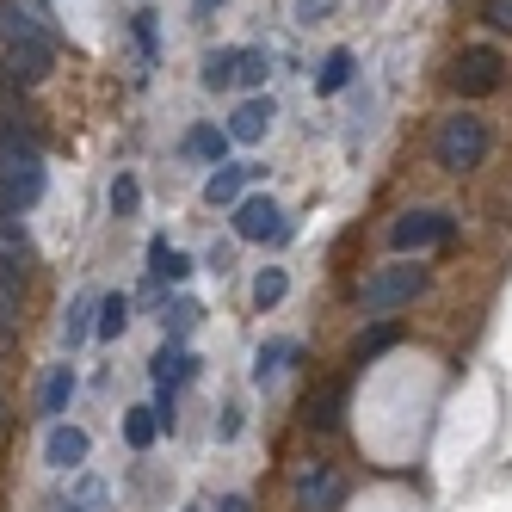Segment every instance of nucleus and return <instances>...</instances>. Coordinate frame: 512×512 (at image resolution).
Segmentation results:
<instances>
[{"label": "nucleus", "instance_id": "30", "mask_svg": "<svg viewBox=\"0 0 512 512\" xmlns=\"http://www.w3.org/2000/svg\"><path fill=\"white\" fill-rule=\"evenodd\" d=\"M334 13V0H297V25H321Z\"/></svg>", "mask_w": 512, "mask_h": 512}, {"label": "nucleus", "instance_id": "7", "mask_svg": "<svg viewBox=\"0 0 512 512\" xmlns=\"http://www.w3.org/2000/svg\"><path fill=\"white\" fill-rule=\"evenodd\" d=\"M235 235L241 241H284L290 223H284V210L272 198H241L235 204Z\"/></svg>", "mask_w": 512, "mask_h": 512}, {"label": "nucleus", "instance_id": "15", "mask_svg": "<svg viewBox=\"0 0 512 512\" xmlns=\"http://www.w3.org/2000/svg\"><path fill=\"white\" fill-rule=\"evenodd\" d=\"M124 327H130V297H124V290H112V297H99V315H93V334H99V340H118Z\"/></svg>", "mask_w": 512, "mask_h": 512}, {"label": "nucleus", "instance_id": "34", "mask_svg": "<svg viewBox=\"0 0 512 512\" xmlns=\"http://www.w3.org/2000/svg\"><path fill=\"white\" fill-rule=\"evenodd\" d=\"M0 426H7V401H0Z\"/></svg>", "mask_w": 512, "mask_h": 512}, {"label": "nucleus", "instance_id": "27", "mask_svg": "<svg viewBox=\"0 0 512 512\" xmlns=\"http://www.w3.org/2000/svg\"><path fill=\"white\" fill-rule=\"evenodd\" d=\"M266 68H272V56H266V50H241L235 81H241V87H260V81H266Z\"/></svg>", "mask_w": 512, "mask_h": 512}, {"label": "nucleus", "instance_id": "12", "mask_svg": "<svg viewBox=\"0 0 512 512\" xmlns=\"http://www.w3.org/2000/svg\"><path fill=\"white\" fill-rule=\"evenodd\" d=\"M253 173H260V167H247V161L229 167V161H223V167L204 179V204H241V192H247V179H253Z\"/></svg>", "mask_w": 512, "mask_h": 512}, {"label": "nucleus", "instance_id": "29", "mask_svg": "<svg viewBox=\"0 0 512 512\" xmlns=\"http://www.w3.org/2000/svg\"><path fill=\"white\" fill-rule=\"evenodd\" d=\"M482 25H494V31H512V0H482Z\"/></svg>", "mask_w": 512, "mask_h": 512}, {"label": "nucleus", "instance_id": "35", "mask_svg": "<svg viewBox=\"0 0 512 512\" xmlns=\"http://www.w3.org/2000/svg\"><path fill=\"white\" fill-rule=\"evenodd\" d=\"M68 512H75V506H68Z\"/></svg>", "mask_w": 512, "mask_h": 512}, {"label": "nucleus", "instance_id": "6", "mask_svg": "<svg viewBox=\"0 0 512 512\" xmlns=\"http://www.w3.org/2000/svg\"><path fill=\"white\" fill-rule=\"evenodd\" d=\"M438 241H451V216L445 210H408V216L389 223V247L395 253H426Z\"/></svg>", "mask_w": 512, "mask_h": 512}, {"label": "nucleus", "instance_id": "31", "mask_svg": "<svg viewBox=\"0 0 512 512\" xmlns=\"http://www.w3.org/2000/svg\"><path fill=\"white\" fill-rule=\"evenodd\" d=\"M19 99V75L7 68V56H0V105H13Z\"/></svg>", "mask_w": 512, "mask_h": 512}, {"label": "nucleus", "instance_id": "18", "mask_svg": "<svg viewBox=\"0 0 512 512\" xmlns=\"http://www.w3.org/2000/svg\"><path fill=\"white\" fill-rule=\"evenodd\" d=\"M149 272L179 284V278H192V260H186L179 247H167V235H155V241H149Z\"/></svg>", "mask_w": 512, "mask_h": 512}, {"label": "nucleus", "instance_id": "28", "mask_svg": "<svg viewBox=\"0 0 512 512\" xmlns=\"http://www.w3.org/2000/svg\"><path fill=\"white\" fill-rule=\"evenodd\" d=\"M161 321H167V334H173V340H179V334H192V321H198V303H192V297H179V303H173Z\"/></svg>", "mask_w": 512, "mask_h": 512}, {"label": "nucleus", "instance_id": "1", "mask_svg": "<svg viewBox=\"0 0 512 512\" xmlns=\"http://www.w3.org/2000/svg\"><path fill=\"white\" fill-rule=\"evenodd\" d=\"M0 56L19 75V87L50 81L56 68V25L44 0H0Z\"/></svg>", "mask_w": 512, "mask_h": 512}, {"label": "nucleus", "instance_id": "21", "mask_svg": "<svg viewBox=\"0 0 512 512\" xmlns=\"http://www.w3.org/2000/svg\"><path fill=\"white\" fill-rule=\"evenodd\" d=\"M93 315H99L93 297H75V303H68V315H62V346H81V340L93 334Z\"/></svg>", "mask_w": 512, "mask_h": 512}, {"label": "nucleus", "instance_id": "8", "mask_svg": "<svg viewBox=\"0 0 512 512\" xmlns=\"http://www.w3.org/2000/svg\"><path fill=\"white\" fill-rule=\"evenodd\" d=\"M25 278H31V241L19 223H0V290L25 297Z\"/></svg>", "mask_w": 512, "mask_h": 512}, {"label": "nucleus", "instance_id": "33", "mask_svg": "<svg viewBox=\"0 0 512 512\" xmlns=\"http://www.w3.org/2000/svg\"><path fill=\"white\" fill-rule=\"evenodd\" d=\"M216 512H253V506H247V494H223V500H216Z\"/></svg>", "mask_w": 512, "mask_h": 512}, {"label": "nucleus", "instance_id": "9", "mask_svg": "<svg viewBox=\"0 0 512 512\" xmlns=\"http://www.w3.org/2000/svg\"><path fill=\"white\" fill-rule=\"evenodd\" d=\"M87 451H93V445H87V432H81V426H68V420H56V426L44 432V463H50V469H81Z\"/></svg>", "mask_w": 512, "mask_h": 512}, {"label": "nucleus", "instance_id": "24", "mask_svg": "<svg viewBox=\"0 0 512 512\" xmlns=\"http://www.w3.org/2000/svg\"><path fill=\"white\" fill-rule=\"evenodd\" d=\"M186 149L223 167V155H229V130H210V124H204V130H192V136H186Z\"/></svg>", "mask_w": 512, "mask_h": 512}, {"label": "nucleus", "instance_id": "20", "mask_svg": "<svg viewBox=\"0 0 512 512\" xmlns=\"http://www.w3.org/2000/svg\"><path fill=\"white\" fill-rule=\"evenodd\" d=\"M235 68H241V50H210L204 68H198V81L210 93H223V87H235Z\"/></svg>", "mask_w": 512, "mask_h": 512}, {"label": "nucleus", "instance_id": "26", "mask_svg": "<svg viewBox=\"0 0 512 512\" xmlns=\"http://www.w3.org/2000/svg\"><path fill=\"white\" fill-rule=\"evenodd\" d=\"M142 210V186H136V173H118L112 179V216H136Z\"/></svg>", "mask_w": 512, "mask_h": 512}, {"label": "nucleus", "instance_id": "14", "mask_svg": "<svg viewBox=\"0 0 512 512\" xmlns=\"http://www.w3.org/2000/svg\"><path fill=\"white\" fill-rule=\"evenodd\" d=\"M155 438H161V408H155V401H142V408L124 414V445L130 451H149Z\"/></svg>", "mask_w": 512, "mask_h": 512}, {"label": "nucleus", "instance_id": "25", "mask_svg": "<svg viewBox=\"0 0 512 512\" xmlns=\"http://www.w3.org/2000/svg\"><path fill=\"white\" fill-rule=\"evenodd\" d=\"M19 303H25V297L0 290V352H13V346H19V321H25V315H19Z\"/></svg>", "mask_w": 512, "mask_h": 512}, {"label": "nucleus", "instance_id": "19", "mask_svg": "<svg viewBox=\"0 0 512 512\" xmlns=\"http://www.w3.org/2000/svg\"><path fill=\"white\" fill-rule=\"evenodd\" d=\"M389 346H401V321L395 315H383L377 327H371V334H358V346H352V358L364 364V358H383Z\"/></svg>", "mask_w": 512, "mask_h": 512}, {"label": "nucleus", "instance_id": "32", "mask_svg": "<svg viewBox=\"0 0 512 512\" xmlns=\"http://www.w3.org/2000/svg\"><path fill=\"white\" fill-rule=\"evenodd\" d=\"M216 438H241V408H223V426H216Z\"/></svg>", "mask_w": 512, "mask_h": 512}, {"label": "nucleus", "instance_id": "13", "mask_svg": "<svg viewBox=\"0 0 512 512\" xmlns=\"http://www.w3.org/2000/svg\"><path fill=\"white\" fill-rule=\"evenodd\" d=\"M68 401H75V364H56V371L44 377V389H38V408L50 414V426L68 414Z\"/></svg>", "mask_w": 512, "mask_h": 512}, {"label": "nucleus", "instance_id": "17", "mask_svg": "<svg viewBox=\"0 0 512 512\" xmlns=\"http://www.w3.org/2000/svg\"><path fill=\"white\" fill-rule=\"evenodd\" d=\"M290 358H297V340H266L260 358H253V383L266 389L272 377H284V364H290Z\"/></svg>", "mask_w": 512, "mask_h": 512}, {"label": "nucleus", "instance_id": "10", "mask_svg": "<svg viewBox=\"0 0 512 512\" xmlns=\"http://www.w3.org/2000/svg\"><path fill=\"white\" fill-rule=\"evenodd\" d=\"M340 500V475H334V463H309L303 475H297V512H327Z\"/></svg>", "mask_w": 512, "mask_h": 512}, {"label": "nucleus", "instance_id": "4", "mask_svg": "<svg viewBox=\"0 0 512 512\" xmlns=\"http://www.w3.org/2000/svg\"><path fill=\"white\" fill-rule=\"evenodd\" d=\"M426 290V266H383V272H371L364 278V309L371 315H395V309H408L414 297Z\"/></svg>", "mask_w": 512, "mask_h": 512}, {"label": "nucleus", "instance_id": "23", "mask_svg": "<svg viewBox=\"0 0 512 512\" xmlns=\"http://www.w3.org/2000/svg\"><path fill=\"white\" fill-rule=\"evenodd\" d=\"M284 290H290L284 266H266L260 278H253V309H260V315H266V309H278V303H284Z\"/></svg>", "mask_w": 512, "mask_h": 512}, {"label": "nucleus", "instance_id": "3", "mask_svg": "<svg viewBox=\"0 0 512 512\" xmlns=\"http://www.w3.org/2000/svg\"><path fill=\"white\" fill-rule=\"evenodd\" d=\"M432 149H438V167H445V173H469V167L488 161V124L475 118V112H457V118L438 124Z\"/></svg>", "mask_w": 512, "mask_h": 512}, {"label": "nucleus", "instance_id": "22", "mask_svg": "<svg viewBox=\"0 0 512 512\" xmlns=\"http://www.w3.org/2000/svg\"><path fill=\"white\" fill-rule=\"evenodd\" d=\"M352 50H327V62H321V75H315V93H340L346 81H352Z\"/></svg>", "mask_w": 512, "mask_h": 512}, {"label": "nucleus", "instance_id": "2", "mask_svg": "<svg viewBox=\"0 0 512 512\" xmlns=\"http://www.w3.org/2000/svg\"><path fill=\"white\" fill-rule=\"evenodd\" d=\"M50 173H44V149H25V142H0V204L7 210H31L44 198Z\"/></svg>", "mask_w": 512, "mask_h": 512}, {"label": "nucleus", "instance_id": "16", "mask_svg": "<svg viewBox=\"0 0 512 512\" xmlns=\"http://www.w3.org/2000/svg\"><path fill=\"white\" fill-rule=\"evenodd\" d=\"M340 408H346V383H327L321 395H309V408H303V420L327 432V426H340Z\"/></svg>", "mask_w": 512, "mask_h": 512}, {"label": "nucleus", "instance_id": "11", "mask_svg": "<svg viewBox=\"0 0 512 512\" xmlns=\"http://www.w3.org/2000/svg\"><path fill=\"white\" fill-rule=\"evenodd\" d=\"M272 118H278V105H272V99H260V93L241 99V105H235V118H229V142H260V136L272 130Z\"/></svg>", "mask_w": 512, "mask_h": 512}, {"label": "nucleus", "instance_id": "5", "mask_svg": "<svg viewBox=\"0 0 512 512\" xmlns=\"http://www.w3.org/2000/svg\"><path fill=\"white\" fill-rule=\"evenodd\" d=\"M445 81H451L463 99H488V93H500V81H506V56L488 50V44H469V50L451 62Z\"/></svg>", "mask_w": 512, "mask_h": 512}]
</instances>
